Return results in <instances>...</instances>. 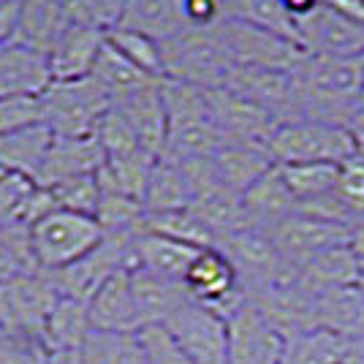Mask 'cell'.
Listing matches in <instances>:
<instances>
[{
	"instance_id": "cell-5",
	"label": "cell",
	"mask_w": 364,
	"mask_h": 364,
	"mask_svg": "<svg viewBox=\"0 0 364 364\" xmlns=\"http://www.w3.org/2000/svg\"><path fill=\"white\" fill-rule=\"evenodd\" d=\"M213 36L223 58L231 65H242V68L289 74L304 58V49L296 41L240 19H220L213 28Z\"/></svg>"
},
{
	"instance_id": "cell-49",
	"label": "cell",
	"mask_w": 364,
	"mask_h": 364,
	"mask_svg": "<svg viewBox=\"0 0 364 364\" xmlns=\"http://www.w3.org/2000/svg\"><path fill=\"white\" fill-rule=\"evenodd\" d=\"M180 6L185 25L196 31L215 28L220 19H226V0H180Z\"/></svg>"
},
{
	"instance_id": "cell-17",
	"label": "cell",
	"mask_w": 364,
	"mask_h": 364,
	"mask_svg": "<svg viewBox=\"0 0 364 364\" xmlns=\"http://www.w3.org/2000/svg\"><path fill=\"white\" fill-rule=\"evenodd\" d=\"M92 332L136 334L139 316L131 291V269H120L87 299Z\"/></svg>"
},
{
	"instance_id": "cell-4",
	"label": "cell",
	"mask_w": 364,
	"mask_h": 364,
	"mask_svg": "<svg viewBox=\"0 0 364 364\" xmlns=\"http://www.w3.org/2000/svg\"><path fill=\"white\" fill-rule=\"evenodd\" d=\"M41 122L58 139H90L98 120L112 107L90 76L74 82H52L41 95Z\"/></svg>"
},
{
	"instance_id": "cell-32",
	"label": "cell",
	"mask_w": 364,
	"mask_h": 364,
	"mask_svg": "<svg viewBox=\"0 0 364 364\" xmlns=\"http://www.w3.org/2000/svg\"><path fill=\"white\" fill-rule=\"evenodd\" d=\"M191 201H193V193H191V185H188V177L180 164L158 158L150 171L144 196H141L144 215L185 210V207H191Z\"/></svg>"
},
{
	"instance_id": "cell-7",
	"label": "cell",
	"mask_w": 364,
	"mask_h": 364,
	"mask_svg": "<svg viewBox=\"0 0 364 364\" xmlns=\"http://www.w3.org/2000/svg\"><path fill=\"white\" fill-rule=\"evenodd\" d=\"M161 52H164V79L196 85L201 90H218L231 65L215 41L213 28L207 31L188 28L161 41Z\"/></svg>"
},
{
	"instance_id": "cell-23",
	"label": "cell",
	"mask_w": 364,
	"mask_h": 364,
	"mask_svg": "<svg viewBox=\"0 0 364 364\" xmlns=\"http://www.w3.org/2000/svg\"><path fill=\"white\" fill-rule=\"evenodd\" d=\"M240 201H242L245 223L250 228H258V231H269L283 218L296 213V201L289 193L277 166H272L261 180L253 182L240 196Z\"/></svg>"
},
{
	"instance_id": "cell-48",
	"label": "cell",
	"mask_w": 364,
	"mask_h": 364,
	"mask_svg": "<svg viewBox=\"0 0 364 364\" xmlns=\"http://www.w3.org/2000/svg\"><path fill=\"white\" fill-rule=\"evenodd\" d=\"M36 182L19 174L0 177V226H22L25 204L31 198Z\"/></svg>"
},
{
	"instance_id": "cell-36",
	"label": "cell",
	"mask_w": 364,
	"mask_h": 364,
	"mask_svg": "<svg viewBox=\"0 0 364 364\" xmlns=\"http://www.w3.org/2000/svg\"><path fill=\"white\" fill-rule=\"evenodd\" d=\"M141 228L152 231V234H161V237H168V240H177L182 245H191V247H213L215 245V234L191 207L174 210V213L144 215Z\"/></svg>"
},
{
	"instance_id": "cell-13",
	"label": "cell",
	"mask_w": 364,
	"mask_h": 364,
	"mask_svg": "<svg viewBox=\"0 0 364 364\" xmlns=\"http://www.w3.org/2000/svg\"><path fill=\"white\" fill-rule=\"evenodd\" d=\"M164 326L193 364H228V323L218 313L188 302Z\"/></svg>"
},
{
	"instance_id": "cell-11",
	"label": "cell",
	"mask_w": 364,
	"mask_h": 364,
	"mask_svg": "<svg viewBox=\"0 0 364 364\" xmlns=\"http://www.w3.org/2000/svg\"><path fill=\"white\" fill-rule=\"evenodd\" d=\"M58 291L46 272H31L0 283V332H44L49 310L58 302Z\"/></svg>"
},
{
	"instance_id": "cell-53",
	"label": "cell",
	"mask_w": 364,
	"mask_h": 364,
	"mask_svg": "<svg viewBox=\"0 0 364 364\" xmlns=\"http://www.w3.org/2000/svg\"><path fill=\"white\" fill-rule=\"evenodd\" d=\"M356 65H359V74H362V85H364V49L356 55Z\"/></svg>"
},
{
	"instance_id": "cell-25",
	"label": "cell",
	"mask_w": 364,
	"mask_h": 364,
	"mask_svg": "<svg viewBox=\"0 0 364 364\" xmlns=\"http://www.w3.org/2000/svg\"><path fill=\"white\" fill-rule=\"evenodd\" d=\"M198 250L201 247H191V245H182L177 240L139 228L131 240V267L182 283V274Z\"/></svg>"
},
{
	"instance_id": "cell-31",
	"label": "cell",
	"mask_w": 364,
	"mask_h": 364,
	"mask_svg": "<svg viewBox=\"0 0 364 364\" xmlns=\"http://www.w3.org/2000/svg\"><path fill=\"white\" fill-rule=\"evenodd\" d=\"M316 326L343 337H364V291L359 286L316 296Z\"/></svg>"
},
{
	"instance_id": "cell-56",
	"label": "cell",
	"mask_w": 364,
	"mask_h": 364,
	"mask_svg": "<svg viewBox=\"0 0 364 364\" xmlns=\"http://www.w3.org/2000/svg\"><path fill=\"white\" fill-rule=\"evenodd\" d=\"M3 174H6V171H3V168H0V177H3Z\"/></svg>"
},
{
	"instance_id": "cell-9",
	"label": "cell",
	"mask_w": 364,
	"mask_h": 364,
	"mask_svg": "<svg viewBox=\"0 0 364 364\" xmlns=\"http://www.w3.org/2000/svg\"><path fill=\"white\" fill-rule=\"evenodd\" d=\"M182 286L188 291L191 302L201 304L207 310L218 313L220 318H228L240 304L245 302V289L234 264L220 247H201L188 269L182 274Z\"/></svg>"
},
{
	"instance_id": "cell-29",
	"label": "cell",
	"mask_w": 364,
	"mask_h": 364,
	"mask_svg": "<svg viewBox=\"0 0 364 364\" xmlns=\"http://www.w3.org/2000/svg\"><path fill=\"white\" fill-rule=\"evenodd\" d=\"M120 28L147 33L158 41L188 31L180 0H122Z\"/></svg>"
},
{
	"instance_id": "cell-16",
	"label": "cell",
	"mask_w": 364,
	"mask_h": 364,
	"mask_svg": "<svg viewBox=\"0 0 364 364\" xmlns=\"http://www.w3.org/2000/svg\"><path fill=\"white\" fill-rule=\"evenodd\" d=\"M296 44L307 55L356 58L364 49V22H353L318 6L310 16L296 22Z\"/></svg>"
},
{
	"instance_id": "cell-37",
	"label": "cell",
	"mask_w": 364,
	"mask_h": 364,
	"mask_svg": "<svg viewBox=\"0 0 364 364\" xmlns=\"http://www.w3.org/2000/svg\"><path fill=\"white\" fill-rule=\"evenodd\" d=\"M107 44L122 55L131 65H136L141 74L152 79H164V52L161 41L147 33L131 31V28H114L107 33Z\"/></svg>"
},
{
	"instance_id": "cell-34",
	"label": "cell",
	"mask_w": 364,
	"mask_h": 364,
	"mask_svg": "<svg viewBox=\"0 0 364 364\" xmlns=\"http://www.w3.org/2000/svg\"><path fill=\"white\" fill-rule=\"evenodd\" d=\"M155 161H158V158L144 150L122 155V158H107V161L101 164V168L95 171L98 188L141 201Z\"/></svg>"
},
{
	"instance_id": "cell-1",
	"label": "cell",
	"mask_w": 364,
	"mask_h": 364,
	"mask_svg": "<svg viewBox=\"0 0 364 364\" xmlns=\"http://www.w3.org/2000/svg\"><path fill=\"white\" fill-rule=\"evenodd\" d=\"M294 120H326L343 125L348 107L364 92L356 58L307 55L291 71Z\"/></svg>"
},
{
	"instance_id": "cell-3",
	"label": "cell",
	"mask_w": 364,
	"mask_h": 364,
	"mask_svg": "<svg viewBox=\"0 0 364 364\" xmlns=\"http://www.w3.org/2000/svg\"><path fill=\"white\" fill-rule=\"evenodd\" d=\"M267 152L274 166L291 164H346L356 155L350 134L326 120H286L277 122L267 141Z\"/></svg>"
},
{
	"instance_id": "cell-41",
	"label": "cell",
	"mask_w": 364,
	"mask_h": 364,
	"mask_svg": "<svg viewBox=\"0 0 364 364\" xmlns=\"http://www.w3.org/2000/svg\"><path fill=\"white\" fill-rule=\"evenodd\" d=\"M31 272H41L33 258L31 228L0 226V283Z\"/></svg>"
},
{
	"instance_id": "cell-26",
	"label": "cell",
	"mask_w": 364,
	"mask_h": 364,
	"mask_svg": "<svg viewBox=\"0 0 364 364\" xmlns=\"http://www.w3.org/2000/svg\"><path fill=\"white\" fill-rule=\"evenodd\" d=\"M52 131L41 120L0 136V168L6 174H19L36 182L46 152L52 147Z\"/></svg>"
},
{
	"instance_id": "cell-54",
	"label": "cell",
	"mask_w": 364,
	"mask_h": 364,
	"mask_svg": "<svg viewBox=\"0 0 364 364\" xmlns=\"http://www.w3.org/2000/svg\"><path fill=\"white\" fill-rule=\"evenodd\" d=\"M359 289L364 291V258H362V280H359Z\"/></svg>"
},
{
	"instance_id": "cell-22",
	"label": "cell",
	"mask_w": 364,
	"mask_h": 364,
	"mask_svg": "<svg viewBox=\"0 0 364 364\" xmlns=\"http://www.w3.org/2000/svg\"><path fill=\"white\" fill-rule=\"evenodd\" d=\"M359 280H362V258L356 256L348 245L332 247L321 256L310 258L296 272V283L310 296L337 289H350V286H359Z\"/></svg>"
},
{
	"instance_id": "cell-40",
	"label": "cell",
	"mask_w": 364,
	"mask_h": 364,
	"mask_svg": "<svg viewBox=\"0 0 364 364\" xmlns=\"http://www.w3.org/2000/svg\"><path fill=\"white\" fill-rule=\"evenodd\" d=\"M92 218H95V223L101 226L104 234H136L144 223V207L136 198L101 191Z\"/></svg>"
},
{
	"instance_id": "cell-44",
	"label": "cell",
	"mask_w": 364,
	"mask_h": 364,
	"mask_svg": "<svg viewBox=\"0 0 364 364\" xmlns=\"http://www.w3.org/2000/svg\"><path fill=\"white\" fill-rule=\"evenodd\" d=\"M92 139L98 141V147L104 152V161L107 158H122V155H131V152L141 150L136 134L131 131L128 120L114 107H109L107 114L98 120V128H95Z\"/></svg>"
},
{
	"instance_id": "cell-21",
	"label": "cell",
	"mask_w": 364,
	"mask_h": 364,
	"mask_svg": "<svg viewBox=\"0 0 364 364\" xmlns=\"http://www.w3.org/2000/svg\"><path fill=\"white\" fill-rule=\"evenodd\" d=\"M104 164V152L95 139H52V147L46 152L44 166L36 177V185L52 188L63 180L95 174Z\"/></svg>"
},
{
	"instance_id": "cell-42",
	"label": "cell",
	"mask_w": 364,
	"mask_h": 364,
	"mask_svg": "<svg viewBox=\"0 0 364 364\" xmlns=\"http://www.w3.org/2000/svg\"><path fill=\"white\" fill-rule=\"evenodd\" d=\"M226 19L250 22V25L267 28V31H274L291 41H296L294 25L283 11L280 0H226Z\"/></svg>"
},
{
	"instance_id": "cell-19",
	"label": "cell",
	"mask_w": 364,
	"mask_h": 364,
	"mask_svg": "<svg viewBox=\"0 0 364 364\" xmlns=\"http://www.w3.org/2000/svg\"><path fill=\"white\" fill-rule=\"evenodd\" d=\"M52 85L46 55L22 44L0 46V101L38 98Z\"/></svg>"
},
{
	"instance_id": "cell-10",
	"label": "cell",
	"mask_w": 364,
	"mask_h": 364,
	"mask_svg": "<svg viewBox=\"0 0 364 364\" xmlns=\"http://www.w3.org/2000/svg\"><path fill=\"white\" fill-rule=\"evenodd\" d=\"M215 247H220L228 256V261L234 264L245 294L280 283V280H289V277H296V272L289 269L280 253L274 250L267 231H258V228L250 226L237 228L231 234H223L215 242Z\"/></svg>"
},
{
	"instance_id": "cell-35",
	"label": "cell",
	"mask_w": 364,
	"mask_h": 364,
	"mask_svg": "<svg viewBox=\"0 0 364 364\" xmlns=\"http://www.w3.org/2000/svg\"><path fill=\"white\" fill-rule=\"evenodd\" d=\"M348 346V337L329 329H304L286 334L283 364H340Z\"/></svg>"
},
{
	"instance_id": "cell-28",
	"label": "cell",
	"mask_w": 364,
	"mask_h": 364,
	"mask_svg": "<svg viewBox=\"0 0 364 364\" xmlns=\"http://www.w3.org/2000/svg\"><path fill=\"white\" fill-rule=\"evenodd\" d=\"M213 164L220 182L237 196H242L253 182H258L274 166L267 147H247V144H223L213 155Z\"/></svg>"
},
{
	"instance_id": "cell-58",
	"label": "cell",
	"mask_w": 364,
	"mask_h": 364,
	"mask_svg": "<svg viewBox=\"0 0 364 364\" xmlns=\"http://www.w3.org/2000/svg\"><path fill=\"white\" fill-rule=\"evenodd\" d=\"M0 334H3V332H0Z\"/></svg>"
},
{
	"instance_id": "cell-43",
	"label": "cell",
	"mask_w": 364,
	"mask_h": 364,
	"mask_svg": "<svg viewBox=\"0 0 364 364\" xmlns=\"http://www.w3.org/2000/svg\"><path fill=\"white\" fill-rule=\"evenodd\" d=\"M52 193V201L58 210L76 215H95L98 207V196H101V188L95 174H82V177H71V180H63L52 188H46Z\"/></svg>"
},
{
	"instance_id": "cell-2",
	"label": "cell",
	"mask_w": 364,
	"mask_h": 364,
	"mask_svg": "<svg viewBox=\"0 0 364 364\" xmlns=\"http://www.w3.org/2000/svg\"><path fill=\"white\" fill-rule=\"evenodd\" d=\"M161 98L166 112V144L161 158L177 164L193 158H213L220 150V134L213 122L207 90L196 85L164 79Z\"/></svg>"
},
{
	"instance_id": "cell-47",
	"label": "cell",
	"mask_w": 364,
	"mask_h": 364,
	"mask_svg": "<svg viewBox=\"0 0 364 364\" xmlns=\"http://www.w3.org/2000/svg\"><path fill=\"white\" fill-rule=\"evenodd\" d=\"M49 353L52 350L38 334H0V364H49Z\"/></svg>"
},
{
	"instance_id": "cell-33",
	"label": "cell",
	"mask_w": 364,
	"mask_h": 364,
	"mask_svg": "<svg viewBox=\"0 0 364 364\" xmlns=\"http://www.w3.org/2000/svg\"><path fill=\"white\" fill-rule=\"evenodd\" d=\"M90 332L92 326L87 316V302L58 296L55 307L46 316L41 337L49 350H82Z\"/></svg>"
},
{
	"instance_id": "cell-24",
	"label": "cell",
	"mask_w": 364,
	"mask_h": 364,
	"mask_svg": "<svg viewBox=\"0 0 364 364\" xmlns=\"http://www.w3.org/2000/svg\"><path fill=\"white\" fill-rule=\"evenodd\" d=\"M65 25H68V14L60 0H19L14 44L49 55V49L65 31Z\"/></svg>"
},
{
	"instance_id": "cell-46",
	"label": "cell",
	"mask_w": 364,
	"mask_h": 364,
	"mask_svg": "<svg viewBox=\"0 0 364 364\" xmlns=\"http://www.w3.org/2000/svg\"><path fill=\"white\" fill-rule=\"evenodd\" d=\"M136 337H139V343H141V350H144L147 364H193L164 323L144 326V329L136 332Z\"/></svg>"
},
{
	"instance_id": "cell-57",
	"label": "cell",
	"mask_w": 364,
	"mask_h": 364,
	"mask_svg": "<svg viewBox=\"0 0 364 364\" xmlns=\"http://www.w3.org/2000/svg\"><path fill=\"white\" fill-rule=\"evenodd\" d=\"M60 3H63V6H65V3H68V0H60Z\"/></svg>"
},
{
	"instance_id": "cell-45",
	"label": "cell",
	"mask_w": 364,
	"mask_h": 364,
	"mask_svg": "<svg viewBox=\"0 0 364 364\" xmlns=\"http://www.w3.org/2000/svg\"><path fill=\"white\" fill-rule=\"evenodd\" d=\"M65 14H68V22L107 36L109 31L120 28L122 0H68Z\"/></svg>"
},
{
	"instance_id": "cell-18",
	"label": "cell",
	"mask_w": 364,
	"mask_h": 364,
	"mask_svg": "<svg viewBox=\"0 0 364 364\" xmlns=\"http://www.w3.org/2000/svg\"><path fill=\"white\" fill-rule=\"evenodd\" d=\"M104 44H107L104 33H95L90 28L68 22L65 31L60 33V38L55 41V46L46 55L52 82H74V79L90 76Z\"/></svg>"
},
{
	"instance_id": "cell-6",
	"label": "cell",
	"mask_w": 364,
	"mask_h": 364,
	"mask_svg": "<svg viewBox=\"0 0 364 364\" xmlns=\"http://www.w3.org/2000/svg\"><path fill=\"white\" fill-rule=\"evenodd\" d=\"M104 240V231L90 215L52 210L31 226L33 258L41 272H58L90 253Z\"/></svg>"
},
{
	"instance_id": "cell-39",
	"label": "cell",
	"mask_w": 364,
	"mask_h": 364,
	"mask_svg": "<svg viewBox=\"0 0 364 364\" xmlns=\"http://www.w3.org/2000/svg\"><path fill=\"white\" fill-rule=\"evenodd\" d=\"M85 364H147L136 334L90 332L82 346Z\"/></svg>"
},
{
	"instance_id": "cell-55",
	"label": "cell",
	"mask_w": 364,
	"mask_h": 364,
	"mask_svg": "<svg viewBox=\"0 0 364 364\" xmlns=\"http://www.w3.org/2000/svg\"><path fill=\"white\" fill-rule=\"evenodd\" d=\"M9 3H16V0H0V6H9Z\"/></svg>"
},
{
	"instance_id": "cell-20",
	"label": "cell",
	"mask_w": 364,
	"mask_h": 364,
	"mask_svg": "<svg viewBox=\"0 0 364 364\" xmlns=\"http://www.w3.org/2000/svg\"><path fill=\"white\" fill-rule=\"evenodd\" d=\"M131 291H134V304H136L139 329L166 323L182 304L191 302L180 280H168V277L152 274L139 267H131Z\"/></svg>"
},
{
	"instance_id": "cell-50",
	"label": "cell",
	"mask_w": 364,
	"mask_h": 364,
	"mask_svg": "<svg viewBox=\"0 0 364 364\" xmlns=\"http://www.w3.org/2000/svg\"><path fill=\"white\" fill-rule=\"evenodd\" d=\"M343 128L350 134L353 144H356V155L364 158V92L353 101L343 117Z\"/></svg>"
},
{
	"instance_id": "cell-14",
	"label": "cell",
	"mask_w": 364,
	"mask_h": 364,
	"mask_svg": "<svg viewBox=\"0 0 364 364\" xmlns=\"http://www.w3.org/2000/svg\"><path fill=\"white\" fill-rule=\"evenodd\" d=\"M228 323V364H283L286 334L245 299Z\"/></svg>"
},
{
	"instance_id": "cell-30",
	"label": "cell",
	"mask_w": 364,
	"mask_h": 364,
	"mask_svg": "<svg viewBox=\"0 0 364 364\" xmlns=\"http://www.w3.org/2000/svg\"><path fill=\"white\" fill-rule=\"evenodd\" d=\"M90 79L104 90V95L109 98L112 107L161 82V79H152V76L141 74L136 65H131L109 44H104V49H101V55H98V60H95L90 71Z\"/></svg>"
},
{
	"instance_id": "cell-51",
	"label": "cell",
	"mask_w": 364,
	"mask_h": 364,
	"mask_svg": "<svg viewBox=\"0 0 364 364\" xmlns=\"http://www.w3.org/2000/svg\"><path fill=\"white\" fill-rule=\"evenodd\" d=\"M16 3H9V6H0V46L14 44V33H16Z\"/></svg>"
},
{
	"instance_id": "cell-27",
	"label": "cell",
	"mask_w": 364,
	"mask_h": 364,
	"mask_svg": "<svg viewBox=\"0 0 364 364\" xmlns=\"http://www.w3.org/2000/svg\"><path fill=\"white\" fill-rule=\"evenodd\" d=\"M161 82L114 104V109L128 120L131 131L136 134L139 147L155 158H161L164 144H166V112H164V98H161Z\"/></svg>"
},
{
	"instance_id": "cell-8",
	"label": "cell",
	"mask_w": 364,
	"mask_h": 364,
	"mask_svg": "<svg viewBox=\"0 0 364 364\" xmlns=\"http://www.w3.org/2000/svg\"><path fill=\"white\" fill-rule=\"evenodd\" d=\"M131 240L134 234H104V240L79 261L63 267L58 272H46L55 291L68 299L87 302L112 274L120 269H131Z\"/></svg>"
},
{
	"instance_id": "cell-52",
	"label": "cell",
	"mask_w": 364,
	"mask_h": 364,
	"mask_svg": "<svg viewBox=\"0 0 364 364\" xmlns=\"http://www.w3.org/2000/svg\"><path fill=\"white\" fill-rule=\"evenodd\" d=\"M49 364H85V359H82V350H52Z\"/></svg>"
},
{
	"instance_id": "cell-15",
	"label": "cell",
	"mask_w": 364,
	"mask_h": 364,
	"mask_svg": "<svg viewBox=\"0 0 364 364\" xmlns=\"http://www.w3.org/2000/svg\"><path fill=\"white\" fill-rule=\"evenodd\" d=\"M207 101L215 128L220 134V147L223 144L267 147L272 131L277 128V120L269 112L226 90H207Z\"/></svg>"
},
{
	"instance_id": "cell-12",
	"label": "cell",
	"mask_w": 364,
	"mask_h": 364,
	"mask_svg": "<svg viewBox=\"0 0 364 364\" xmlns=\"http://www.w3.org/2000/svg\"><path fill=\"white\" fill-rule=\"evenodd\" d=\"M267 237L272 240L274 250L286 261V267L299 272L310 258L321 256L332 247H343L350 240V228L329 220H318L302 213H291L283 218L277 226L267 231Z\"/></svg>"
},
{
	"instance_id": "cell-38",
	"label": "cell",
	"mask_w": 364,
	"mask_h": 364,
	"mask_svg": "<svg viewBox=\"0 0 364 364\" xmlns=\"http://www.w3.org/2000/svg\"><path fill=\"white\" fill-rule=\"evenodd\" d=\"M340 166L337 164H291V166H277V171H280L289 193L299 207V204H307L313 198L326 196L337 185Z\"/></svg>"
}]
</instances>
